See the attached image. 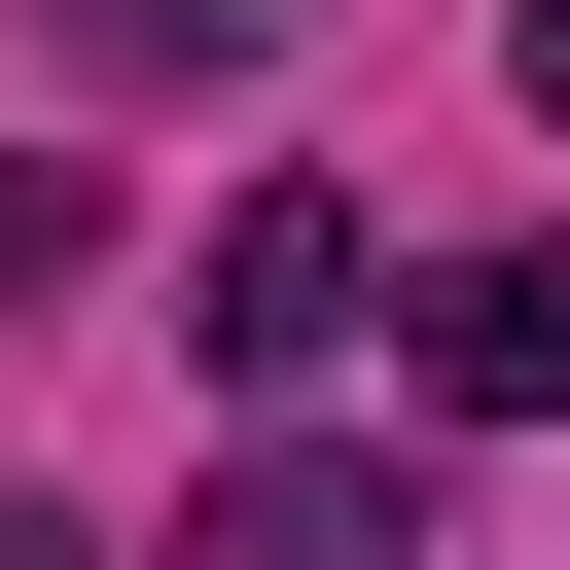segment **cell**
Returning <instances> with one entry per match:
<instances>
[{
	"label": "cell",
	"instance_id": "1",
	"mask_svg": "<svg viewBox=\"0 0 570 570\" xmlns=\"http://www.w3.org/2000/svg\"><path fill=\"white\" fill-rule=\"evenodd\" d=\"M356 285H392V249H356V214H321V178H249V214H214V249H178V356H214V392H249V428H285V392H321V356H356Z\"/></svg>",
	"mask_w": 570,
	"mask_h": 570
},
{
	"label": "cell",
	"instance_id": "2",
	"mask_svg": "<svg viewBox=\"0 0 570 570\" xmlns=\"http://www.w3.org/2000/svg\"><path fill=\"white\" fill-rule=\"evenodd\" d=\"M570 392V249H428V428H534Z\"/></svg>",
	"mask_w": 570,
	"mask_h": 570
},
{
	"label": "cell",
	"instance_id": "3",
	"mask_svg": "<svg viewBox=\"0 0 570 570\" xmlns=\"http://www.w3.org/2000/svg\"><path fill=\"white\" fill-rule=\"evenodd\" d=\"M178 570H392V463H285V428H249V463H214V534H178Z\"/></svg>",
	"mask_w": 570,
	"mask_h": 570
},
{
	"label": "cell",
	"instance_id": "4",
	"mask_svg": "<svg viewBox=\"0 0 570 570\" xmlns=\"http://www.w3.org/2000/svg\"><path fill=\"white\" fill-rule=\"evenodd\" d=\"M36 36H71V71H249L285 0H36Z\"/></svg>",
	"mask_w": 570,
	"mask_h": 570
},
{
	"label": "cell",
	"instance_id": "5",
	"mask_svg": "<svg viewBox=\"0 0 570 570\" xmlns=\"http://www.w3.org/2000/svg\"><path fill=\"white\" fill-rule=\"evenodd\" d=\"M36 285H71V178H36V142H0V321H36Z\"/></svg>",
	"mask_w": 570,
	"mask_h": 570
},
{
	"label": "cell",
	"instance_id": "6",
	"mask_svg": "<svg viewBox=\"0 0 570 570\" xmlns=\"http://www.w3.org/2000/svg\"><path fill=\"white\" fill-rule=\"evenodd\" d=\"M499 107H534V142H570V0H499Z\"/></svg>",
	"mask_w": 570,
	"mask_h": 570
}]
</instances>
